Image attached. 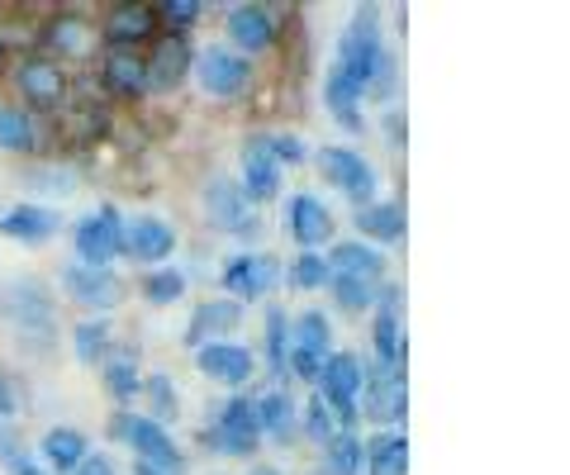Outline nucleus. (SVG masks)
I'll list each match as a JSON object with an SVG mask.
<instances>
[{"instance_id":"obj_31","label":"nucleus","mask_w":570,"mask_h":475,"mask_svg":"<svg viewBox=\"0 0 570 475\" xmlns=\"http://www.w3.org/2000/svg\"><path fill=\"white\" fill-rule=\"evenodd\" d=\"M356 228H362V243H400L404 238V205L400 200H371L356 209Z\"/></svg>"},{"instance_id":"obj_17","label":"nucleus","mask_w":570,"mask_h":475,"mask_svg":"<svg viewBox=\"0 0 570 475\" xmlns=\"http://www.w3.org/2000/svg\"><path fill=\"white\" fill-rule=\"evenodd\" d=\"M195 366H200V376H209L214 385H224V390H243L257 372V357L243 343H209L195 352Z\"/></svg>"},{"instance_id":"obj_37","label":"nucleus","mask_w":570,"mask_h":475,"mask_svg":"<svg viewBox=\"0 0 570 475\" xmlns=\"http://www.w3.org/2000/svg\"><path fill=\"white\" fill-rule=\"evenodd\" d=\"M0 466H6L10 475H48V471H43V466L29 456V447H24L20 428L6 424V418H0Z\"/></svg>"},{"instance_id":"obj_51","label":"nucleus","mask_w":570,"mask_h":475,"mask_svg":"<svg viewBox=\"0 0 570 475\" xmlns=\"http://www.w3.org/2000/svg\"><path fill=\"white\" fill-rule=\"evenodd\" d=\"M0 62H6V43H0Z\"/></svg>"},{"instance_id":"obj_18","label":"nucleus","mask_w":570,"mask_h":475,"mask_svg":"<svg viewBox=\"0 0 570 475\" xmlns=\"http://www.w3.org/2000/svg\"><path fill=\"white\" fill-rule=\"evenodd\" d=\"M157 24H163V20H157L153 6H142V0H124V6H115L110 14H105L100 33H105V43H110V48L134 52L138 43L157 39Z\"/></svg>"},{"instance_id":"obj_9","label":"nucleus","mask_w":570,"mask_h":475,"mask_svg":"<svg viewBox=\"0 0 570 475\" xmlns=\"http://www.w3.org/2000/svg\"><path fill=\"white\" fill-rule=\"evenodd\" d=\"M318 171H324V181L333 190H343V196L356 209L376 200V167H371L362 152H352V148H324V152H318Z\"/></svg>"},{"instance_id":"obj_29","label":"nucleus","mask_w":570,"mask_h":475,"mask_svg":"<svg viewBox=\"0 0 570 475\" xmlns=\"http://www.w3.org/2000/svg\"><path fill=\"white\" fill-rule=\"evenodd\" d=\"M362 466H366V475H409V437L395 428L376 433L362 447Z\"/></svg>"},{"instance_id":"obj_45","label":"nucleus","mask_w":570,"mask_h":475,"mask_svg":"<svg viewBox=\"0 0 570 475\" xmlns=\"http://www.w3.org/2000/svg\"><path fill=\"white\" fill-rule=\"evenodd\" d=\"M395 77H400V67L385 52V58L376 62V77H371V86H366V100H390V91H395Z\"/></svg>"},{"instance_id":"obj_1","label":"nucleus","mask_w":570,"mask_h":475,"mask_svg":"<svg viewBox=\"0 0 570 475\" xmlns=\"http://www.w3.org/2000/svg\"><path fill=\"white\" fill-rule=\"evenodd\" d=\"M385 58V43H381V10L376 6H356L352 10V24L343 29L337 39V58L324 77V100L328 110L337 115V125L347 133H362V100H366V86L376 77V62Z\"/></svg>"},{"instance_id":"obj_42","label":"nucleus","mask_w":570,"mask_h":475,"mask_svg":"<svg viewBox=\"0 0 570 475\" xmlns=\"http://www.w3.org/2000/svg\"><path fill=\"white\" fill-rule=\"evenodd\" d=\"M299 428H305V433L314 437V443H324V447H328L333 437H337V418L328 414V404L314 395V399L305 404V414H299Z\"/></svg>"},{"instance_id":"obj_19","label":"nucleus","mask_w":570,"mask_h":475,"mask_svg":"<svg viewBox=\"0 0 570 475\" xmlns=\"http://www.w3.org/2000/svg\"><path fill=\"white\" fill-rule=\"evenodd\" d=\"M285 228H291V238L299 248L314 253L333 238V209L318 196H309V190H299V196H291V205H285Z\"/></svg>"},{"instance_id":"obj_14","label":"nucleus","mask_w":570,"mask_h":475,"mask_svg":"<svg viewBox=\"0 0 570 475\" xmlns=\"http://www.w3.org/2000/svg\"><path fill=\"white\" fill-rule=\"evenodd\" d=\"M176 253V228L157 215H134L124 219V238H119V257H134L142 267H157Z\"/></svg>"},{"instance_id":"obj_36","label":"nucleus","mask_w":570,"mask_h":475,"mask_svg":"<svg viewBox=\"0 0 570 475\" xmlns=\"http://www.w3.org/2000/svg\"><path fill=\"white\" fill-rule=\"evenodd\" d=\"M318 475H362V437H356V433H337L333 443L324 447Z\"/></svg>"},{"instance_id":"obj_28","label":"nucleus","mask_w":570,"mask_h":475,"mask_svg":"<svg viewBox=\"0 0 570 475\" xmlns=\"http://www.w3.org/2000/svg\"><path fill=\"white\" fill-rule=\"evenodd\" d=\"M257 418H262V437H276V443H291L299 433V404L291 399V390L272 385L262 399H257Z\"/></svg>"},{"instance_id":"obj_26","label":"nucleus","mask_w":570,"mask_h":475,"mask_svg":"<svg viewBox=\"0 0 570 475\" xmlns=\"http://www.w3.org/2000/svg\"><path fill=\"white\" fill-rule=\"evenodd\" d=\"M39 43L52 52V62H58V58H86V52L96 48V29L86 24L81 14H58V20L43 24Z\"/></svg>"},{"instance_id":"obj_7","label":"nucleus","mask_w":570,"mask_h":475,"mask_svg":"<svg viewBox=\"0 0 570 475\" xmlns=\"http://www.w3.org/2000/svg\"><path fill=\"white\" fill-rule=\"evenodd\" d=\"M362 404L366 418L376 424H400L404 409H409V385H404V366H381V362H366V380H362Z\"/></svg>"},{"instance_id":"obj_5","label":"nucleus","mask_w":570,"mask_h":475,"mask_svg":"<svg viewBox=\"0 0 570 475\" xmlns=\"http://www.w3.org/2000/svg\"><path fill=\"white\" fill-rule=\"evenodd\" d=\"M362 380H366V362L356 352H328L324 372H318V399L328 404V414L337 418V428H352L362 409H356V395H362Z\"/></svg>"},{"instance_id":"obj_20","label":"nucleus","mask_w":570,"mask_h":475,"mask_svg":"<svg viewBox=\"0 0 570 475\" xmlns=\"http://www.w3.org/2000/svg\"><path fill=\"white\" fill-rule=\"evenodd\" d=\"M190 62H195V52H190L186 33H167V39H157L153 58L142 62V72H148V91H176V86L186 81Z\"/></svg>"},{"instance_id":"obj_41","label":"nucleus","mask_w":570,"mask_h":475,"mask_svg":"<svg viewBox=\"0 0 570 475\" xmlns=\"http://www.w3.org/2000/svg\"><path fill=\"white\" fill-rule=\"evenodd\" d=\"M285 276H291L295 290H324L328 286V261H324V253H299Z\"/></svg>"},{"instance_id":"obj_40","label":"nucleus","mask_w":570,"mask_h":475,"mask_svg":"<svg viewBox=\"0 0 570 475\" xmlns=\"http://www.w3.org/2000/svg\"><path fill=\"white\" fill-rule=\"evenodd\" d=\"M142 395H148V404H153V418L167 428V418H176L181 414V395H176V385H171V376H148L142 380Z\"/></svg>"},{"instance_id":"obj_11","label":"nucleus","mask_w":570,"mask_h":475,"mask_svg":"<svg viewBox=\"0 0 570 475\" xmlns=\"http://www.w3.org/2000/svg\"><path fill=\"white\" fill-rule=\"evenodd\" d=\"M281 280V261L272 253H234L224 261L228 300H266Z\"/></svg>"},{"instance_id":"obj_49","label":"nucleus","mask_w":570,"mask_h":475,"mask_svg":"<svg viewBox=\"0 0 570 475\" xmlns=\"http://www.w3.org/2000/svg\"><path fill=\"white\" fill-rule=\"evenodd\" d=\"M385 133H390V144H404V110L385 115Z\"/></svg>"},{"instance_id":"obj_52","label":"nucleus","mask_w":570,"mask_h":475,"mask_svg":"<svg viewBox=\"0 0 570 475\" xmlns=\"http://www.w3.org/2000/svg\"><path fill=\"white\" fill-rule=\"evenodd\" d=\"M253 475H276V471H253Z\"/></svg>"},{"instance_id":"obj_6","label":"nucleus","mask_w":570,"mask_h":475,"mask_svg":"<svg viewBox=\"0 0 570 475\" xmlns=\"http://www.w3.org/2000/svg\"><path fill=\"white\" fill-rule=\"evenodd\" d=\"M333 352V324L324 309H305L299 319H291V376L295 380H318Z\"/></svg>"},{"instance_id":"obj_50","label":"nucleus","mask_w":570,"mask_h":475,"mask_svg":"<svg viewBox=\"0 0 570 475\" xmlns=\"http://www.w3.org/2000/svg\"><path fill=\"white\" fill-rule=\"evenodd\" d=\"M134 475H163V471H148V466H134Z\"/></svg>"},{"instance_id":"obj_47","label":"nucleus","mask_w":570,"mask_h":475,"mask_svg":"<svg viewBox=\"0 0 570 475\" xmlns=\"http://www.w3.org/2000/svg\"><path fill=\"white\" fill-rule=\"evenodd\" d=\"M20 409H24L20 380H14L10 372H0V418H6V424H14V418H20Z\"/></svg>"},{"instance_id":"obj_3","label":"nucleus","mask_w":570,"mask_h":475,"mask_svg":"<svg viewBox=\"0 0 570 475\" xmlns=\"http://www.w3.org/2000/svg\"><path fill=\"white\" fill-rule=\"evenodd\" d=\"M110 437L129 447L138 456V466H148V471H163V475H186L190 471L186 452L176 447V437L157 424V418H134L129 409H119L110 418Z\"/></svg>"},{"instance_id":"obj_2","label":"nucleus","mask_w":570,"mask_h":475,"mask_svg":"<svg viewBox=\"0 0 570 475\" xmlns=\"http://www.w3.org/2000/svg\"><path fill=\"white\" fill-rule=\"evenodd\" d=\"M0 319L20 333L29 343V352H48L52 319H58L48 280H39V276H6L0 280Z\"/></svg>"},{"instance_id":"obj_32","label":"nucleus","mask_w":570,"mask_h":475,"mask_svg":"<svg viewBox=\"0 0 570 475\" xmlns=\"http://www.w3.org/2000/svg\"><path fill=\"white\" fill-rule=\"evenodd\" d=\"M100 372H105V395H110L115 404H129L142 395V376H138V357L129 347H119L110 352V357L100 362Z\"/></svg>"},{"instance_id":"obj_15","label":"nucleus","mask_w":570,"mask_h":475,"mask_svg":"<svg viewBox=\"0 0 570 475\" xmlns=\"http://www.w3.org/2000/svg\"><path fill=\"white\" fill-rule=\"evenodd\" d=\"M238 190L247 196V205L276 200V190H281V162L272 157V138H266V133H253L243 144V181H238Z\"/></svg>"},{"instance_id":"obj_23","label":"nucleus","mask_w":570,"mask_h":475,"mask_svg":"<svg viewBox=\"0 0 570 475\" xmlns=\"http://www.w3.org/2000/svg\"><path fill=\"white\" fill-rule=\"evenodd\" d=\"M224 33L238 58H247V52H262L276 43V20H272V10H262V6H234L224 20Z\"/></svg>"},{"instance_id":"obj_4","label":"nucleus","mask_w":570,"mask_h":475,"mask_svg":"<svg viewBox=\"0 0 570 475\" xmlns=\"http://www.w3.org/2000/svg\"><path fill=\"white\" fill-rule=\"evenodd\" d=\"M200 447H209L214 456H257L262 447V418H257V399L253 395H234L224 404L219 414H214V424L200 428Z\"/></svg>"},{"instance_id":"obj_34","label":"nucleus","mask_w":570,"mask_h":475,"mask_svg":"<svg viewBox=\"0 0 570 475\" xmlns=\"http://www.w3.org/2000/svg\"><path fill=\"white\" fill-rule=\"evenodd\" d=\"M0 148L6 152H33L39 148V125L20 105H0Z\"/></svg>"},{"instance_id":"obj_46","label":"nucleus","mask_w":570,"mask_h":475,"mask_svg":"<svg viewBox=\"0 0 570 475\" xmlns=\"http://www.w3.org/2000/svg\"><path fill=\"white\" fill-rule=\"evenodd\" d=\"M272 138V157L281 167H299L305 162V144H299V133H266Z\"/></svg>"},{"instance_id":"obj_30","label":"nucleus","mask_w":570,"mask_h":475,"mask_svg":"<svg viewBox=\"0 0 570 475\" xmlns=\"http://www.w3.org/2000/svg\"><path fill=\"white\" fill-rule=\"evenodd\" d=\"M105 86H110L115 96L124 100H138V96H148V72H142V58L138 52H124V48H110L105 52Z\"/></svg>"},{"instance_id":"obj_38","label":"nucleus","mask_w":570,"mask_h":475,"mask_svg":"<svg viewBox=\"0 0 570 475\" xmlns=\"http://www.w3.org/2000/svg\"><path fill=\"white\" fill-rule=\"evenodd\" d=\"M328 290H333L337 309H347V314L376 309V295H381V286H371V280H352V276H328Z\"/></svg>"},{"instance_id":"obj_43","label":"nucleus","mask_w":570,"mask_h":475,"mask_svg":"<svg viewBox=\"0 0 570 475\" xmlns=\"http://www.w3.org/2000/svg\"><path fill=\"white\" fill-rule=\"evenodd\" d=\"M29 186L43 190V196H71L77 176H71L67 167H39V171H29Z\"/></svg>"},{"instance_id":"obj_27","label":"nucleus","mask_w":570,"mask_h":475,"mask_svg":"<svg viewBox=\"0 0 570 475\" xmlns=\"http://www.w3.org/2000/svg\"><path fill=\"white\" fill-rule=\"evenodd\" d=\"M39 456H43V471H52V475H77V466L91 456V447H86V437L77 428H48L43 443H39Z\"/></svg>"},{"instance_id":"obj_10","label":"nucleus","mask_w":570,"mask_h":475,"mask_svg":"<svg viewBox=\"0 0 570 475\" xmlns=\"http://www.w3.org/2000/svg\"><path fill=\"white\" fill-rule=\"evenodd\" d=\"M62 290L71 305H81L91 314H110L124 300V280L110 267H81V261H67L62 267Z\"/></svg>"},{"instance_id":"obj_16","label":"nucleus","mask_w":570,"mask_h":475,"mask_svg":"<svg viewBox=\"0 0 570 475\" xmlns=\"http://www.w3.org/2000/svg\"><path fill=\"white\" fill-rule=\"evenodd\" d=\"M10 81L20 86V96L33 110H62V100H67V72L52 58H24Z\"/></svg>"},{"instance_id":"obj_48","label":"nucleus","mask_w":570,"mask_h":475,"mask_svg":"<svg viewBox=\"0 0 570 475\" xmlns=\"http://www.w3.org/2000/svg\"><path fill=\"white\" fill-rule=\"evenodd\" d=\"M77 475H119V471H115L110 456H100V452H96V456H86V462L77 466Z\"/></svg>"},{"instance_id":"obj_33","label":"nucleus","mask_w":570,"mask_h":475,"mask_svg":"<svg viewBox=\"0 0 570 475\" xmlns=\"http://www.w3.org/2000/svg\"><path fill=\"white\" fill-rule=\"evenodd\" d=\"M266 366H272V380L291 385V319H285V309L272 305L266 309Z\"/></svg>"},{"instance_id":"obj_13","label":"nucleus","mask_w":570,"mask_h":475,"mask_svg":"<svg viewBox=\"0 0 570 475\" xmlns=\"http://www.w3.org/2000/svg\"><path fill=\"white\" fill-rule=\"evenodd\" d=\"M205 209H209V219L234 238H257L262 234V219L253 215V205H247L238 181H228V176H214V181L205 186Z\"/></svg>"},{"instance_id":"obj_21","label":"nucleus","mask_w":570,"mask_h":475,"mask_svg":"<svg viewBox=\"0 0 570 475\" xmlns=\"http://www.w3.org/2000/svg\"><path fill=\"white\" fill-rule=\"evenodd\" d=\"M243 324V305L238 300H205V305H195L190 314V324H186V347H209V343H224L228 333H234Z\"/></svg>"},{"instance_id":"obj_12","label":"nucleus","mask_w":570,"mask_h":475,"mask_svg":"<svg viewBox=\"0 0 570 475\" xmlns=\"http://www.w3.org/2000/svg\"><path fill=\"white\" fill-rule=\"evenodd\" d=\"M195 77H200L205 86V96H243L247 86H253V67H247V58H238L234 48H224V43H214L205 48L200 58H195Z\"/></svg>"},{"instance_id":"obj_35","label":"nucleus","mask_w":570,"mask_h":475,"mask_svg":"<svg viewBox=\"0 0 570 475\" xmlns=\"http://www.w3.org/2000/svg\"><path fill=\"white\" fill-rule=\"evenodd\" d=\"M110 343H115V333H110V324H105V319H81L77 328H71V352H77L81 366H96V362L110 357V352H115Z\"/></svg>"},{"instance_id":"obj_25","label":"nucleus","mask_w":570,"mask_h":475,"mask_svg":"<svg viewBox=\"0 0 570 475\" xmlns=\"http://www.w3.org/2000/svg\"><path fill=\"white\" fill-rule=\"evenodd\" d=\"M52 234H58V215L48 205H14L0 215V238H14L24 248H39Z\"/></svg>"},{"instance_id":"obj_22","label":"nucleus","mask_w":570,"mask_h":475,"mask_svg":"<svg viewBox=\"0 0 570 475\" xmlns=\"http://www.w3.org/2000/svg\"><path fill=\"white\" fill-rule=\"evenodd\" d=\"M328 261V276H352V280H371V286H385V253L371 248L362 238H347V243H333Z\"/></svg>"},{"instance_id":"obj_8","label":"nucleus","mask_w":570,"mask_h":475,"mask_svg":"<svg viewBox=\"0 0 570 475\" xmlns=\"http://www.w3.org/2000/svg\"><path fill=\"white\" fill-rule=\"evenodd\" d=\"M119 238H124V215L115 205H100L96 215L77 219V228H71L81 267H110V261L119 257Z\"/></svg>"},{"instance_id":"obj_39","label":"nucleus","mask_w":570,"mask_h":475,"mask_svg":"<svg viewBox=\"0 0 570 475\" xmlns=\"http://www.w3.org/2000/svg\"><path fill=\"white\" fill-rule=\"evenodd\" d=\"M186 295V271H176V267H157L142 276V300L148 305H176Z\"/></svg>"},{"instance_id":"obj_24","label":"nucleus","mask_w":570,"mask_h":475,"mask_svg":"<svg viewBox=\"0 0 570 475\" xmlns=\"http://www.w3.org/2000/svg\"><path fill=\"white\" fill-rule=\"evenodd\" d=\"M371 343H376L381 366H404V324H400V290L395 286H381V295H376V328H371Z\"/></svg>"},{"instance_id":"obj_44","label":"nucleus","mask_w":570,"mask_h":475,"mask_svg":"<svg viewBox=\"0 0 570 475\" xmlns=\"http://www.w3.org/2000/svg\"><path fill=\"white\" fill-rule=\"evenodd\" d=\"M200 6H195V0H167L163 10H157V20H167L171 24V33H181V29H190L195 20H200Z\"/></svg>"}]
</instances>
